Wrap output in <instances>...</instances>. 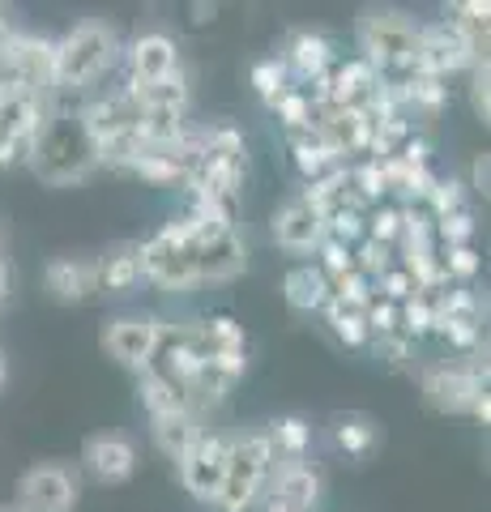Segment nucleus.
I'll list each match as a JSON object with an SVG mask.
<instances>
[{"instance_id": "obj_38", "label": "nucleus", "mask_w": 491, "mask_h": 512, "mask_svg": "<svg viewBox=\"0 0 491 512\" xmlns=\"http://www.w3.org/2000/svg\"><path fill=\"white\" fill-rule=\"evenodd\" d=\"M432 333H440L453 350H479V342H483V325L479 320H436L432 325Z\"/></svg>"}, {"instance_id": "obj_13", "label": "nucleus", "mask_w": 491, "mask_h": 512, "mask_svg": "<svg viewBox=\"0 0 491 512\" xmlns=\"http://www.w3.org/2000/svg\"><path fill=\"white\" fill-rule=\"evenodd\" d=\"M154 342H158V320L154 316H120L103 329V350L116 363L133 367V372H141V367L150 363Z\"/></svg>"}, {"instance_id": "obj_6", "label": "nucleus", "mask_w": 491, "mask_h": 512, "mask_svg": "<svg viewBox=\"0 0 491 512\" xmlns=\"http://www.w3.org/2000/svg\"><path fill=\"white\" fill-rule=\"evenodd\" d=\"M479 64V43L466 30H457L449 18H440L432 26H419V52H415V73L440 77L445 82L457 69H474Z\"/></svg>"}, {"instance_id": "obj_45", "label": "nucleus", "mask_w": 491, "mask_h": 512, "mask_svg": "<svg viewBox=\"0 0 491 512\" xmlns=\"http://www.w3.org/2000/svg\"><path fill=\"white\" fill-rule=\"evenodd\" d=\"M491 69H487V56H479V64H474V82H470V103H474V116H479L483 124L491 120Z\"/></svg>"}, {"instance_id": "obj_46", "label": "nucleus", "mask_w": 491, "mask_h": 512, "mask_svg": "<svg viewBox=\"0 0 491 512\" xmlns=\"http://www.w3.org/2000/svg\"><path fill=\"white\" fill-rule=\"evenodd\" d=\"M368 346L376 350V359H389V363H406L410 350H415V342H410L402 329L398 333H385V338H372Z\"/></svg>"}, {"instance_id": "obj_43", "label": "nucleus", "mask_w": 491, "mask_h": 512, "mask_svg": "<svg viewBox=\"0 0 491 512\" xmlns=\"http://www.w3.org/2000/svg\"><path fill=\"white\" fill-rule=\"evenodd\" d=\"M440 265H445L449 282H470L474 274H479V252H474L470 244H462V248H440Z\"/></svg>"}, {"instance_id": "obj_24", "label": "nucleus", "mask_w": 491, "mask_h": 512, "mask_svg": "<svg viewBox=\"0 0 491 512\" xmlns=\"http://www.w3.org/2000/svg\"><path fill=\"white\" fill-rule=\"evenodd\" d=\"M94 269H99V291H133V286L141 282V269H137V244H116L107 248L99 261H94Z\"/></svg>"}, {"instance_id": "obj_15", "label": "nucleus", "mask_w": 491, "mask_h": 512, "mask_svg": "<svg viewBox=\"0 0 491 512\" xmlns=\"http://www.w3.org/2000/svg\"><path fill=\"white\" fill-rule=\"evenodd\" d=\"M82 461H86V470L99 478V483L116 487V483H129V478H133V470H137V448H133V440L116 436V431H103V436H90L86 440Z\"/></svg>"}, {"instance_id": "obj_33", "label": "nucleus", "mask_w": 491, "mask_h": 512, "mask_svg": "<svg viewBox=\"0 0 491 512\" xmlns=\"http://www.w3.org/2000/svg\"><path fill=\"white\" fill-rule=\"evenodd\" d=\"M252 86H257V94L265 99V107H278V99L291 90V77H287V64H282L278 56L261 60L257 69H252Z\"/></svg>"}, {"instance_id": "obj_7", "label": "nucleus", "mask_w": 491, "mask_h": 512, "mask_svg": "<svg viewBox=\"0 0 491 512\" xmlns=\"http://www.w3.org/2000/svg\"><path fill=\"white\" fill-rule=\"evenodd\" d=\"M188 214H193V210H188ZM188 252H193L197 282H231V278H240L244 265H248L244 239L235 235L231 227H214V222H201V218H197L193 239H188Z\"/></svg>"}, {"instance_id": "obj_50", "label": "nucleus", "mask_w": 491, "mask_h": 512, "mask_svg": "<svg viewBox=\"0 0 491 512\" xmlns=\"http://www.w3.org/2000/svg\"><path fill=\"white\" fill-rule=\"evenodd\" d=\"M0 512H18V508H0Z\"/></svg>"}, {"instance_id": "obj_32", "label": "nucleus", "mask_w": 491, "mask_h": 512, "mask_svg": "<svg viewBox=\"0 0 491 512\" xmlns=\"http://www.w3.org/2000/svg\"><path fill=\"white\" fill-rule=\"evenodd\" d=\"M432 320H436V308H432V295H410L406 303H398V329L406 333L410 342H419L432 333Z\"/></svg>"}, {"instance_id": "obj_37", "label": "nucleus", "mask_w": 491, "mask_h": 512, "mask_svg": "<svg viewBox=\"0 0 491 512\" xmlns=\"http://www.w3.org/2000/svg\"><path fill=\"white\" fill-rule=\"evenodd\" d=\"M372 295H376V291H372V282L363 278L359 269H351V274H346V278H338L334 286H329V299H338L342 308H355V312L368 308Z\"/></svg>"}, {"instance_id": "obj_48", "label": "nucleus", "mask_w": 491, "mask_h": 512, "mask_svg": "<svg viewBox=\"0 0 491 512\" xmlns=\"http://www.w3.org/2000/svg\"><path fill=\"white\" fill-rule=\"evenodd\" d=\"M9 35H13V30H9V22H5V18H0V52H5V43H9Z\"/></svg>"}, {"instance_id": "obj_44", "label": "nucleus", "mask_w": 491, "mask_h": 512, "mask_svg": "<svg viewBox=\"0 0 491 512\" xmlns=\"http://www.w3.org/2000/svg\"><path fill=\"white\" fill-rule=\"evenodd\" d=\"M363 325H368L372 338H385V333H398V303L372 295V303L363 308Z\"/></svg>"}, {"instance_id": "obj_10", "label": "nucleus", "mask_w": 491, "mask_h": 512, "mask_svg": "<svg viewBox=\"0 0 491 512\" xmlns=\"http://www.w3.org/2000/svg\"><path fill=\"white\" fill-rule=\"evenodd\" d=\"M137 269H141V278H150L163 291H193L197 286L193 252L176 244V239H167L163 231L150 235L146 244H137Z\"/></svg>"}, {"instance_id": "obj_34", "label": "nucleus", "mask_w": 491, "mask_h": 512, "mask_svg": "<svg viewBox=\"0 0 491 512\" xmlns=\"http://www.w3.org/2000/svg\"><path fill=\"white\" fill-rule=\"evenodd\" d=\"M427 218L432 222H440V218H449V214H457V210H466V184L457 180V175H445V180H436V188H432V197H427Z\"/></svg>"}, {"instance_id": "obj_52", "label": "nucleus", "mask_w": 491, "mask_h": 512, "mask_svg": "<svg viewBox=\"0 0 491 512\" xmlns=\"http://www.w3.org/2000/svg\"><path fill=\"white\" fill-rule=\"evenodd\" d=\"M0 261H5V256H0Z\"/></svg>"}, {"instance_id": "obj_39", "label": "nucleus", "mask_w": 491, "mask_h": 512, "mask_svg": "<svg viewBox=\"0 0 491 512\" xmlns=\"http://www.w3.org/2000/svg\"><path fill=\"white\" fill-rule=\"evenodd\" d=\"M316 252H321L316 269H321V278H325L329 286H334L338 278H346V274L355 269V256H351V248H346V244H334V239H325V244L316 248Z\"/></svg>"}, {"instance_id": "obj_27", "label": "nucleus", "mask_w": 491, "mask_h": 512, "mask_svg": "<svg viewBox=\"0 0 491 512\" xmlns=\"http://www.w3.org/2000/svg\"><path fill=\"white\" fill-rule=\"evenodd\" d=\"M398 94H402L406 116H410V107H415V111H427V116H436V111H445V107H449V86L440 82V77L410 73L406 82L398 86Z\"/></svg>"}, {"instance_id": "obj_11", "label": "nucleus", "mask_w": 491, "mask_h": 512, "mask_svg": "<svg viewBox=\"0 0 491 512\" xmlns=\"http://www.w3.org/2000/svg\"><path fill=\"white\" fill-rule=\"evenodd\" d=\"M227 448H231V440L214 436V431H201V436L193 440V448L176 461L180 483H184L188 495H197V500H214L218 483H223V470H227Z\"/></svg>"}, {"instance_id": "obj_14", "label": "nucleus", "mask_w": 491, "mask_h": 512, "mask_svg": "<svg viewBox=\"0 0 491 512\" xmlns=\"http://www.w3.org/2000/svg\"><path fill=\"white\" fill-rule=\"evenodd\" d=\"M316 500H321V474L304 461H274L269 470V508L282 512H316Z\"/></svg>"}, {"instance_id": "obj_51", "label": "nucleus", "mask_w": 491, "mask_h": 512, "mask_svg": "<svg viewBox=\"0 0 491 512\" xmlns=\"http://www.w3.org/2000/svg\"><path fill=\"white\" fill-rule=\"evenodd\" d=\"M269 512H282V508H269Z\"/></svg>"}, {"instance_id": "obj_28", "label": "nucleus", "mask_w": 491, "mask_h": 512, "mask_svg": "<svg viewBox=\"0 0 491 512\" xmlns=\"http://www.w3.org/2000/svg\"><path fill=\"white\" fill-rule=\"evenodd\" d=\"M325 320H329V329H334V338L342 342V346H351V350H363L372 342V333H368V325H363V312H355V308H342L338 299H325Z\"/></svg>"}, {"instance_id": "obj_8", "label": "nucleus", "mask_w": 491, "mask_h": 512, "mask_svg": "<svg viewBox=\"0 0 491 512\" xmlns=\"http://www.w3.org/2000/svg\"><path fill=\"white\" fill-rule=\"evenodd\" d=\"M43 120H47V107L39 94H26V90L0 94V167L26 163Z\"/></svg>"}, {"instance_id": "obj_36", "label": "nucleus", "mask_w": 491, "mask_h": 512, "mask_svg": "<svg viewBox=\"0 0 491 512\" xmlns=\"http://www.w3.org/2000/svg\"><path fill=\"white\" fill-rule=\"evenodd\" d=\"M278 120H282V128H287V133H304V128H312V103H308V94L304 90H287L278 99Z\"/></svg>"}, {"instance_id": "obj_20", "label": "nucleus", "mask_w": 491, "mask_h": 512, "mask_svg": "<svg viewBox=\"0 0 491 512\" xmlns=\"http://www.w3.org/2000/svg\"><path fill=\"white\" fill-rule=\"evenodd\" d=\"M287 64V77H299V82H316L321 73L334 69V43L316 30H295L287 43V56H278Z\"/></svg>"}, {"instance_id": "obj_30", "label": "nucleus", "mask_w": 491, "mask_h": 512, "mask_svg": "<svg viewBox=\"0 0 491 512\" xmlns=\"http://www.w3.org/2000/svg\"><path fill=\"white\" fill-rule=\"evenodd\" d=\"M269 444H274V453H287V457H304V448L312 444V427L299 419V414H282V419L269 423Z\"/></svg>"}, {"instance_id": "obj_29", "label": "nucleus", "mask_w": 491, "mask_h": 512, "mask_svg": "<svg viewBox=\"0 0 491 512\" xmlns=\"http://www.w3.org/2000/svg\"><path fill=\"white\" fill-rule=\"evenodd\" d=\"M363 239H372L380 248H398L402 239V205H372V214H363Z\"/></svg>"}, {"instance_id": "obj_5", "label": "nucleus", "mask_w": 491, "mask_h": 512, "mask_svg": "<svg viewBox=\"0 0 491 512\" xmlns=\"http://www.w3.org/2000/svg\"><path fill=\"white\" fill-rule=\"evenodd\" d=\"M423 397L440 414H470L487 423V363H453V367H427L423 372Z\"/></svg>"}, {"instance_id": "obj_21", "label": "nucleus", "mask_w": 491, "mask_h": 512, "mask_svg": "<svg viewBox=\"0 0 491 512\" xmlns=\"http://www.w3.org/2000/svg\"><path fill=\"white\" fill-rule=\"evenodd\" d=\"M154 427V444L163 448V453L171 457V461H180L188 448H193V440L201 436V414H193V410H180V414H158V419H150Z\"/></svg>"}, {"instance_id": "obj_22", "label": "nucleus", "mask_w": 491, "mask_h": 512, "mask_svg": "<svg viewBox=\"0 0 491 512\" xmlns=\"http://www.w3.org/2000/svg\"><path fill=\"white\" fill-rule=\"evenodd\" d=\"M129 94L141 103V111H180V116L188 111V99H193L184 73L158 77V82H129Z\"/></svg>"}, {"instance_id": "obj_35", "label": "nucleus", "mask_w": 491, "mask_h": 512, "mask_svg": "<svg viewBox=\"0 0 491 512\" xmlns=\"http://www.w3.org/2000/svg\"><path fill=\"white\" fill-rule=\"evenodd\" d=\"M351 188H355V197L368 205H385V197H389V188H385V180H380V167H376V158H368V163H359V167H351Z\"/></svg>"}, {"instance_id": "obj_18", "label": "nucleus", "mask_w": 491, "mask_h": 512, "mask_svg": "<svg viewBox=\"0 0 491 512\" xmlns=\"http://www.w3.org/2000/svg\"><path fill=\"white\" fill-rule=\"evenodd\" d=\"M129 69H133V82H158V77H171L180 73V47L163 30H146L137 35L129 47Z\"/></svg>"}, {"instance_id": "obj_4", "label": "nucleus", "mask_w": 491, "mask_h": 512, "mask_svg": "<svg viewBox=\"0 0 491 512\" xmlns=\"http://www.w3.org/2000/svg\"><path fill=\"white\" fill-rule=\"evenodd\" d=\"M269 470H274V444H269L265 431H248V436H235L227 448V470L223 483H218L214 508L223 512H248L261 500V491L269 483Z\"/></svg>"}, {"instance_id": "obj_2", "label": "nucleus", "mask_w": 491, "mask_h": 512, "mask_svg": "<svg viewBox=\"0 0 491 512\" xmlns=\"http://www.w3.org/2000/svg\"><path fill=\"white\" fill-rule=\"evenodd\" d=\"M359 47L363 60L376 69L380 86L398 90L410 73H415V52H419V26L406 13L393 9H372L359 18Z\"/></svg>"}, {"instance_id": "obj_25", "label": "nucleus", "mask_w": 491, "mask_h": 512, "mask_svg": "<svg viewBox=\"0 0 491 512\" xmlns=\"http://www.w3.org/2000/svg\"><path fill=\"white\" fill-rule=\"evenodd\" d=\"M291 154H295V167L304 171V180H308V184L342 167V158L325 146V137L316 133V128H304V133H291Z\"/></svg>"}, {"instance_id": "obj_9", "label": "nucleus", "mask_w": 491, "mask_h": 512, "mask_svg": "<svg viewBox=\"0 0 491 512\" xmlns=\"http://www.w3.org/2000/svg\"><path fill=\"white\" fill-rule=\"evenodd\" d=\"M77 508V474L56 461L30 466L18 478V512H73Z\"/></svg>"}, {"instance_id": "obj_16", "label": "nucleus", "mask_w": 491, "mask_h": 512, "mask_svg": "<svg viewBox=\"0 0 491 512\" xmlns=\"http://www.w3.org/2000/svg\"><path fill=\"white\" fill-rule=\"evenodd\" d=\"M274 239H278V248L304 256V252H316L325 244V222L304 197H291L274 214Z\"/></svg>"}, {"instance_id": "obj_17", "label": "nucleus", "mask_w": 491, "mask_h": 512, "mask_svg": "<svg viewBox=\"0 0 491 512\" xmlns=\"http://www.w3.org/2000/svg\"><path fill=\"white\" fill-rule=\"evenodd\" d=\"M299 197L321 214V222H334L342 214H368V205H363L355 197V188H351V167H338V171L321 175V180H312Z\"/></svg>"}, {"instance_id": "obj_31", "label": "nucleus", "mask_w": 491, "mask_h": 512, "mask_svg": "<svg viewBox=\"0 0 491 512\" xmlns=\"http://www.w3.org/2000/svg\"><path fill=\"white\" fill-rule=\"evenodd\" d=\"M334 440L346 448V453H372V444H376V423L372 419H363V414H338L334 419Z\"/></svg>"}, {"instance_id": "obj_1", "label": "nucleus", "mask_w": 491, "mask_h": 512, "mask_svg": "<svg viewBox=\"0 0 491 512\" xmlns=\"http://www.w3.org/2000/svg\"><path fill=\"white\" fill-rule=\"evenodd\" d=\"M26 167L52 188L82 184L86 175L99 167V150H94L82 116H77V111H47L35 146H30Z\"/></svg>"}, {"instance_id": "obj_26", "label": "nucleus", "mask_w": 491, "mask_h": 512, "mask_svg": "<svg viewBox=\"0 0 491 512\" xmlns=\"http://www.w3.org/2000/svg\"><path fill=\"white\" fill-rule=\"evenodd\" d=\"M282 295L295 312H321L325 299H329V282L321 278L316 265H295L287 278H282Z\"/></svg>"}, {"instance_id": "obj_19", "label": "nucleus", "mask_w": 491, "mask_h": 512, "mask_svg": "<svg viewBox=\"0 0 491 512\" xmlns=\"http://www.w3.org/2000/svg\"><path fill=\"white\" fill-rule=\"evenodd\" d=\"M43 282L60 303H82L90 295H99V269H94V261H82V256H56L47 265Z\"/></svg>"}, {"instance_id": "obj_49", "label": "nucleus", "mask_w": 491, "mask_h": 512, "mask_svg": "<svg viewBox=\"0 0 491 512\" xmlns=\"http://www.w3.org/2000/svg\"><path fill=\"white\" fill-rule=\"evenodd\" d=\"M0 389H5V359H0Z\"/></svg>"}, {"instance_id": "obj_23", "label": "nucleus", "mask_w": 491, "mask_h": 512, "mask_svg": "<svg viewBox=\"0 0 491 512\" xmlns=\"http://www.w3.org/2000/svg\"><path fill=\"white\" fill-rule=\"evenodd\" d=\"M137 393L141 402H146L150 419H158V414H180V410H193V402H188V389L167 376L150 372V367H141L137 372Z\"/></svg>"}, {"instance_id": "obj_12", "label": "nucleus", "mask_w": 491, "mask_h": 512, "mask_svg": "<svg viewBox=\"0 0 491 512\" xmlns=\"http://www.w3.org/2000/svg\"><path fill=\"white\" fill-rule=\"evenodd\" d=\"M82 124H86V133H90V141L94 146H103V141H112V137H124V133H137L141 128V103L129 94V86L124 90H116V94H103V99H94V103H86L82 111Z\"/></svg>"}, {"instance_id": "obj_3", "label": "nucleus", "mask_w": 491, "mask_h": 512, "mask_svg": "<svg viewBox=\"0 0 491 512\" xmlns=\"http://www.w3.org/2000/svg\"><path fill=\"white\" fill-rule=\"evenodd\" d=\"M116 56H120V43H116L112 26H107V22H77L69 35L56 43V52H52L56 90L69 94V90L94 86L116 64Z\"/></svg>"}, {"instance_id": "obj_40", "label": "nucleus", "mask_w": 491, "mask_h": 512, "mask_svg": "<svg viewBox=\"0 0 491 512\" xmlns=\"http://www.w3.org/2000/svg\"><path fill=\"white\" fill-rule=\"evenodd\" d=\"M372 291H376L380 299H389V303H406L410 295H419V286H415V278H410L402 265H389L385 274L372 282Z\"/></svg>"}, {"instance_id": "obj_41", "label": "nucleus", "mask_w": 491, "mask_h": 512, "mask_svg": "<svg viewBox=\"0 0 491 512\" xmlns=\"http://www.w3.org/2000/svg\"><path fill=\"white\" fill-rule=\"evenodd\" d=\"M351 256H355V269H359V274L368 278V282H376V278L393 265V252L380 248V244H372V239H359V244L351 248Z\"/></svg>"}, {"instance_id": "obj_42", "label": "nucleus", "mask_w": 491, "mask_h": 512, "mask_svg": "<svg viewBox=\"0 0 491 512\" xmlns=\"http://www.w3.org/2000/svg\"><path fill=\"white\" fill-rule=\"evenodd\" d=\"M474 239V214L470 210H457L449 218H440L436 222V244L440 248H462Z\"/></svg>"}, {"instance_id": "obj_47", "label": "nucleus", "mask_w": 491, "mask_h": 512, "mask_svg": "<svg viewBox=\"0 0 491 512\" xmlns=\"http://www.w3.org/2000/svg\"><path fill=\"white\" fill-rule=\"evenodd\" d=\"M470 175H474V184H470V188H474V192H483V197H487V154L474 158V171H470Z\"/></svg>"}]
</instances>
